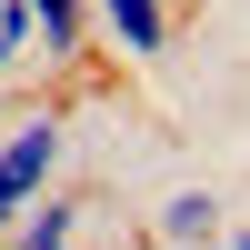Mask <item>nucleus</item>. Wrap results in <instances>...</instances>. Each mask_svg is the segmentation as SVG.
<instances>
[{
  "instance_id": "obj_1",
  "label": "nucleus",
  "mask_w": 250,
  "mask_h": 250,
  "mask_svg": "<svg viewBox=\"0 0 250 250\" xmlns=\"http://www.w3.org/2000/svg\"><path fill=\"white\" fill-rule=\"evenodd\" d=\"M60 160H70V120L60 110H20L10 130H0V240L60 190Z\"/></svg>"
},
{
  "instance_id": "obj_2",
  "label": "nucleus",
  "mask_w": 250,
  "mask_h": 250,
  "mask_svg": "<svg viewBox=\"0 0 250 250\" xmlns=\"http://www.w3.org/2000/svg\"><path fill=\"white\" fill-rule=\"evenodd\" d=\"M170 30H180V10L170 0H90V40H110L120 60H170Z\"/></svg>"
},
{
  "instance_id": "obj_3",
  "label": "nucleus",
  "mask_w": 250,
  "mask_h": 250,
  "mask_svg": "<svg viewBox=\"0 0 250 250\" xmlns=\"http://www.w3.org/2000/svg\"><path fill=\"white\" fill-rule=\"evenodd\" d=\"M20 20H30V60L50 70L90 60V0H20Z\"/></svg>"
},
{
  "instance_id": "obj_4",
  "label": "nucleus",
  "mask_w": 250,
  "mask_h": 250,
  "mask_svg": "<svg viewBox=\"0 0 250 250\" xmlns=\"http://www.w3.org/2000/svg\"><path fill=\"white\" fill-rule=\"evenodd\" d=\"M220 210H230V200H220L210 180H190V190H170V200H160V220H150V230L170 240V250H210V240H220Z\"/></svg>"
},
{
  "instance_id": "obj_5",
  "label": "nucleus",
  "mask_w": 250,
  "mask_h": 250,
  "mask_svg": "<svg viewBox=\"0 0 250 250\" xmlns=\"http://www.w3.org/2000/svg\"><path fill=\"white\" fill-rule=\"evenodd\" d=\"M80 220H90V200H80V190H50V200H40V210L20 220L0 250H80Z\"/></svg>"
},
{
  "instance_id": "obj_6",
  "label": "nucleus",
  "mask_w": 250,
  "mask_h": 250,
  "mask_svg": "<svg viewBox=\"0 0 250 250\" xmlns=\"http://www.w3.org/2000/svg\"><path fill=\"white\" fill-rule=\"evenodd\" d=\"M30 70V20H20V0H0V80Z\"/></svg>"
},
{
  "instance_id": "obj_7",
  "label": "nucleus",
  "mask_w": 250,
  "mask_h": 250,
  "mask_svg": "<svg viewBox=\"0 0 250 250\" xmlns=\"http://www.w3.org/2000/svg\"><path fill=\"white\" fill-rule=\"evenodd\" d=\"M230 250H250V230H240V240H230Z\"/></svg>"
}]
</instances>
